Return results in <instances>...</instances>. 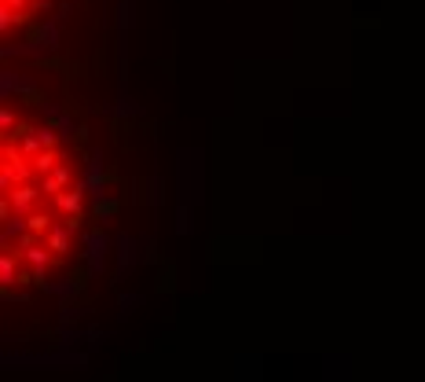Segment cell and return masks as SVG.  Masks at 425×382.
I'll return each mask as SVG.
<instances>
[{
    "label": "cell",
    "mask_w": 425,
    "mask_h": 382,
    "mask_svg": "<svg viewBox=\"0 0 425 382\" xmlns=\"http://www.w3.org/2000/svg\"><path fill=\"white\" fill-rule=\"evenodd\" d=\"M85 228V181L70 144L26 107L0 110V283L41 287L70 265Z\"/></svg>",
    "instance_id": "6da1fadb"
},
{
    "label": "cell",
    "mask_w": 425,
    "mask_h": 382,
    "mask_svg": "<svg viewBox=\"0 0 425 382\" xmlns=\"http://www.w3.org/2000/svg\"><path fill=\"white\" fill-rule=\"evenodd\" d=\"M51 0H0V26H4V37H22L33 26L37 19L48 11Z\"/></svg>",
    "instance_id": "7a4b0ae2"
}]
</instances>
